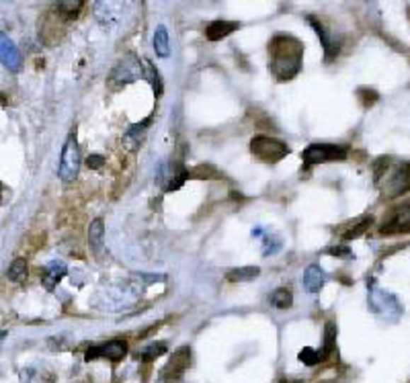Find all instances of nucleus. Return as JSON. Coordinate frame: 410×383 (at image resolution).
<instances>
[{
	"label": "nucleus",
	"instance_id": "32",
	"mask_svg": "<svg viewBox=\"0 0 410 383\" xmlns=\"http://www.w3.org/2000/svg\"><path fill=\"white\" fill-rule=\"evenodd\" d=\"M326 254H331V256H338V258H351V250L343 248V246H332V248L326 250Z\"/></svg>",
	"mask_w": 410,
	"mask_h": 383
},
{
	"label": "nucleus",
	"instance_id": "24",
	"mask_svg": "<svg viewBox=\"0 0 410 383\" xmlns=\"http://www.w3.org/2000/svg\"><path fill=\"white\" fill-rule=\"evenodd\" d=\"M166 353V343H152V345L142 346V350L137 353V357L146 363H152L154 359H158L160 355Z\"/></svg>",
	"mask_w": 410,
	"mask_h": 383
},
{
	"label": "nucleus",
	"instance_id": "3",
	"mask_svg": "<svg viewBox=\"0 0 410 383\" xmlns=\"http://www.w3.org/2000/svg\"><path fill=\"white\" fill-rule=\"evenodd\" d=\"M251 152L263 160V162H269V164H275L279 160H283L287 154H290V148L287 144L275 139V137H267V135H256L251 142Z\"/></svg>",
	"mask_w": 410,
	"mask_h": 383
},
{
	"label": "nucleus",
	"instance_id": "38",
	"mask_svg": "<svg viewBox=\"0 0 410 383\" xmlns=\"http://www.w3.org/2000/svg\"><path fill=\"white\" fill-rule=\"evenodd\" d=\"M409 17H410V6H409Z\"/></svg>",
	"mask_w": 410,
	"mask_h": 383
},
{
	"label": "nucleus",
	"instance_id": "8",
	"mask_svg": "<svg viewBox=\"0 0 410 383\" xmlns=\"http://www.w3.org/2000/svg\"><path fill=\"white\" fill-rule=\"evenodd\" d=\"M410 231V201L402 203L388 213V219L382 224L380 234L382 236H392V234H404Z\"/></svg>",
	"mask_w": 410,
	"mask_h": 383
},
{
	"label": "nucleus",
	"instance_id": "29",
	"mask_svg": "<svg viewBox=\"0 0 410 383\" xmlns=\"http://www.w3.org/2000/svg\"><path fill=\"white\" fill-rule=\"evenodd\" d=\"M388 162H390V158H386V156H382V158H377L373 162V178H375V183L382 178V174L388 171Z\"/></svg>",
	"mask_w": 410,
	"mask_h": 383
},
{
	"label": "nucleus",
	"instance_id": "7",
	"mask_svg": "<svg viewBox=\"0 0 410 383\" xmlns=\"http://www.w3.org/2000/svg\"><path fill=\"white\" fill-rule=\"evenodd\" d=\"M410 191V162H402L398 164L390 176L386 178V185H384V195L388 199H396L400 195Z\"/></svg>",
	"mask_w": 410,
	"mask_h": 383
},
{
	"label": "nucleus",
	"instance_id": "20",
	"mask_svg": "<svg viewBox=\"0 0 410 383\" xmlns=\"http://www.w3.org/2000/svg\"><path fill=\"white\" fill-rule=\"evenodd\" d=\"M148 125H150V119H146L144 123L132 125V127L127 130V134H125V146H127L130 150H136L137 146H139V142H142L144 132H146V127H148Z\"/></svg>",
	"mask_w": 410,
	"mask_h": 383
},
{
	"label": "nucleus",
	"instance_id": "12",
	"mask_svg": "<svg viewBox=\"0 0 410 383\" xmlns=\"http://www.w3.org/2000/svg\"><path fill=\"white\" fill-rule=\"evenodd\" d=\"M0 62H2L11 72H17L21 68L19 50H17V45L6 38L2 31H0Z\"/></svg>",
	"mask_w": 410,
	"mask_h": 383
},
{
	"label": "nucleus",
	"instance_id": "6",
	"mask_svg": "<svg viewBox=\"0 0 410 383\" xmlns=\"http://www.w3.org/2000/svg\"><path fill=\"white\" fill-rule=\"evenodd\" d=\"M189 363H191V348H189V346H181L178 350L173 353L171 361L164 365V369H162V373H160L162 382L173 383L183 379L185 371L189 369Z\"/></svg>",
	"mask_w": 410,
	"mask_h": 383
},
{
	"label": "nucleus",
	"instance_id": "4",
	"mask_svg": "<svg viewBox=\"0 0 410 383\" xmlns=\"http://www.w3.org/2000/svg\"><path fill=\"white\" fill-rule=\"evenodd\" d=\"M349 156V148L347 146H334V144H312L308 146L302 160L304 166H316L322 162H332V160H345Z\"/></svg>",
	"mask_w": 410,
	"mask_h": 383
},
{
	"label": "nucleus",
	"instance_id": "10",
	"mask_svg": "<svg viewBox=\"0 0 410 383\" xmlns=\"http://www.w3.org/2000/svg\"><path fill=\"white\" fill-rule=\"evenodd\" d=\"M125 353H127V343L115 338V341H109V343H103V345H93L86 350L84 359H86V361H93V359H97V357H105V359L118 363V361L123 359Z\"/></svg>",
	"mask_w": 410,
	"mask_h": 383
},
{
	"label": "nucleus",
	"instance_id": "22",
	"mask_svg": "<svg viewBox=\"0 0 410 383\" xmlns=\"http://www.w3.org/2000/svg\"><path fill=\"white\" fill-rule=\"evenodd\" d=\"M27 275H29V270H27V261H25V258H15L13 265L6 270V277H8L11 281H15V283L27 281Z\"/></svg>",
	"mask_w": 410,
	"mask_h": 383
},
{
	"label": "nucleus",
	"instance_id": "15",
	"mask_svg": "<svg viewBox=\"0 0 410 383\" xmlns=\"http://www.w3.org/2000/svg\"><path fill=\"white\" fill-rule=\"evenodd\" d=\"M324 283H326V275H324V270L318 265H310V267L306 268V273H304V289L308 293H318L320 289L324 287Z\"/></svg>",
	"mask_w": 410,
	"mask_h": 383
},
{
	"label": "nucleus",
	"instance_id": "26",
	"mask_svg": "<svg viewBox=\"0 0 410 383\" xmlns=\"http://www.w3.org/2000/svg\"><path fill=\"white\" fill-rule=\"evenodd\" d=\"M371 222H373V217L371 215H365V217H361V219H357V224L351 226L349 230L343 234V238L345 240H355V238H359V236H363L365 231L370 230Z\"/></svg>",
	"mask_w": 410,
	"mask_h": 383
},
{
	"label": "nucleus",
	"instance_id": "33",
	"mask_svg": "<svg viewBox=\"0 0 410 383\" xmlns=\"http://www.w3.org/2000/svg\"><path fill=\"white\" fill-rule=\"evenodd\" d=\"M86 164H89V168H101L103 164H105V158L103 156H98V154H91L89 156V160H86Z\"/></svg>",
	"mask_w": 410,
	"mask_h": 383
},
{
	"label": "nucleus",
	"instance_id": "36",
	"mask_svg": "<svg viewBox=\"0 0 410 383\" xmlns=\"http://www.w3.org/2000/svg\"><path fill=\"white\" fill-rule=\"evenodd\" d=\"M281 383H302V382H293V379H287V377H283V379H281Z\"/></svg>",
	"mask_w": 410,
	"mask_h": 383
},
{
	"label": "nucleus",
	"instance_id": "18",
	"mask_svg": "<svg viewBox=\"0 0 410 383\" xmlns=\"http://www.w3.org/2000/svg\"><path fill=\"white\" fill-rule=\"evenodd\" d=\"M258 267H240L228 270L226 279L232 281V283H246V281H253L254 277H258Z\"/></svg>",
	"mask_w": 410,
	"mask_h": 383
},
{
	"label": "nucleus",
	"instance_id": "14",
	"mask_svg": "<svg viewBox=\"0 0 410 383\" xmlns=\"http://www.w3.org/2000/svg\"><path fill=\"white\" fill-rule=\"evenodd\" d=\"M310 25L314 27V31L318 33V39L322 41V47H324V56H326V59H332L336 54H338V41L332 38L331 33L324 29V25L320 23L318 19H314V17H310Z\"/></svg>",
	"mask_w": 410,
	"mask_h": 383
},
{
	"label": "nucleus",
	"instance_id": "2",
	"mask_svg": "<svg viewBox=\"0 0 410 383\" xmlns=\"http://www.w3.org/2000/svg\"><path fill=\"white\" fill-rule=\"evenodd\" d=\"M80 171V150L79 139H76V127L70 132L64 148H62V156H59V168L58 176L64 183H74Z\"/></svg>",
	"mask_w": 410,
	"mask_h": 383
},
{
	"label": "nucleus",
	"instance_id": "11",
	"mask_svg": "<svg viewBox=\"0 0 410 383\" xmlns=\"http://www.w3.org/2000/svg\"><path fill=\"white\" fill-rule=\"evenodd\" d=\"M40 273H41V283H43V287L47 289V291H54L59 281L66 277L68 267H66L64 263H59V261H52V263L43 265V267L40 268Z\"/></svg>",
	"mask_w": 410,
	"mask_h": 383
},
{
	"label": "nucleus",
	"instance_id": "27",
	"mask_svg": "<svg viewBox=\"0 0 410 383\" xmlns=\"http://www.w3.org/2000/svg\"><path fill=\"white\" fill-rule=\"evenodd\" d=\"M297 357H300L302 363L308 365V367H314V365L320 363V355H318V350H314V348H304Z\"/></svg>",
	"mask_w": 410,
	"mask_h": 383
},
{
	"label": "nucleus",
	"instance_id": "19",
	"mask_svg": "<svg viewBox=\"0 0 410 383\" xmlns=\"http://www.w3.org/2000/svg\"><path fill=\"white\" fill-rule=\"evenodd\" d=\"M154 52H156L160 58H169L171 54V47H169V31L164 25H158L156 31H154Z\"/></svg>",
	"mask_w": 410,
	"mask_h": 383
},
{
	"label": "nucleus",
	"instance_id": "35",
	"mask_svg": "<svg viewBox=\"0 0 410 383\" xmlns=\"http://www.w3.org/2000/svg\"><path fill=\"white\" fill-rule=\"evenodd\" d=\"M2 197H4V185L0 183V203H2Z\"/></svg>",
	"mask_w": 410,
	"mask_h": 383
},
{
	"label": "nucleus",
	"instance_id": "31",
	"mask_svg": "<svg viewBox=\"0 0 410 383\" xmlns=\"http://www.w3.org/2000/svg\"><path fill=\"white\" fill-rule=\"evenodd\" d=\"M281 246V240L279 238H271V236H265V250H263V254L265 256H269V254H275L277 250Z\"/></svg>",
	"mask_w": 410,
	"mask_h": 383
},
{
	"label": "nucleus",
	"instance_id": "1",
	"mask_svg": "<svg viewBox=\"0 0 410 383\" xmlns=\"http://www.w3.org/2000/svg\"><path fill=\"white\" fill-rule=\"evenodd\" d=\"M269 68L279 80H292L300 68L304 58V43L293 35L279 33L269 43Z\"/></svg>",
	"mask_w": 410,
	"mask_h": 383
},
{
	"label": "nucleus",
	"instance_id": "25",
	"mask_svg": "<svg viewBox=\"0 0 410 383\" xmlns=\"http://www.w3.org/2000/svg\"><path fill=\"white\" fill-rule=\"evenodd\" d=\"M292 304H293V295L290 289L279 287V289H275L273 293H271V306L277 307V309H287V307H292Z\"/></svg>",
	"mask_w": 410,
	"mask_h": 383
},
{
	"label": "nucleus",
	"instance_id": "23",
	"mask_svg": "<svg viewBox=\"0 0 410 383\" xmlns=\"http://www.w3.org/2000/svg\"><path fill=\"white\" fill-rule=\"evenodd\" d=\"M334 345H336V324H334V322H326V328H324V346H322V350L318 353V355H320V361H324V359L331 355Z\"/></svg>",
	"mask_w": 410,
	"mask_h": 383
},
{
	"label": "nucleus",
	"instance_id": "21",
	"mask_svg": "<svg viewBox=\"0 0 410 383\" xmlns=\"http://www.w3.org/2000/svg\"><path fill=\"white\" fill-rule=\"evenodd\" d=\"M82 2H59V4H54L52 6V11L59 15L64 21H70L74 19L76 15H79L80 11H82Z\"/></svg>",
	"mask_w": 410,
	"mask_h": 383
},
{
	"label": "nucleus",
	"instance_id": "34",
	"mask_svg": "<svg viewBox=\"0 0 410 383\" xmlns=\"http://www.w3.org/2000/svg\"><path fill=\"white\" fill-rule=\"evenodd\" d=\"M359 96H363V98H365V101H363V105H365V107H370V105H373V103L377 101V93H373V91H368V88L359 91Z\"/></svg>",
	"mask_w": 410,
	"mask_h": 383
},
{
	"label": "nucleus",
	"instance_id": "37",
	"mask_svg": "<svg viewBox=\"0 0 410 383\" xmlns=\"http://www.w3.org/2000/svg\"><path fill=\"white\" fill-rule=\"evenodd\" d=\"M0 101H4V96H2V95H0Z\"/></svg>",
	"mask_w": 410,
	"mask_h": 383
},
{
	"label": "nucleus",
	"instance_id": "28",
	"mask_svg": "<svg viewBox=\"0 0 410 383\" xmlns=\"http://www.w3.org/2000/svg\"><path fill=\"white\" fill-rule=\"evenodd\" d=\"M146 74H148V78H150V82H152V88H154V93H156V96L162 93V80H160V76H158L156 68H152V64L150 62H146Z\"/></svg>",
	"mask_w": 410,
	"mask_h": 383
},
{
	"label": "nucleus",
	"instance_id": "5",
	"mask_svg": "<svg viewBox=\"0 0 410 383\" xmlns=\"http://www.w3.org/2000/svg\"><path fill=\"white\" fill-rule=\"evenodd\" d=\"M142 66H139V59L134 56V54H127L123 59H119L118 64H115V68H113V72H111V76H109V82L111 84H132V82H136L137 78H142Z\"/></svg>",
	"mask_w": 410,
	"mask_h": 383
},
{
	"label": "nucleus",
	"instance_id": "17",
	"mask_svg": "<svg viewBox=\"0 0 410 383\" xmlns=\"http://www.w3.org/2000/svg\"><path fill=\"white\" fill-rule=\"evenodd\" d=\"M103 242H105V222H103V217H97V219L91 222V228H89V244H91V250H93L95 254H101Z\"/></svg>",
	"mask_w": 410,
	"mask_h": 383
},
{
	"label": "nucleus",
	"instance_id": "13",
	"mask_svg": "<svg viewBox=\"0 0 410 383\" xmlns=\"http://www.w3.org/2000/svg\"><path fill=\"white\" fill-rule=\"evenodd\" d=\"M238 27H240V23H236V21L215 19L207 25V29H205V38L210 39V41H220V39L228 38L230 33H234Z\"/></svg>",
	"mask_w": 410,
	"mask_h": 383
},
{
	"label": "nucleus",
	"instance_id": "30",
	"mask_svg": "<svg viewBox=\"0 0 410 383\" xmlns=\"http://www.w3.org/2000/svg\"><path fill=\"white\" fill-rule=\"evenodd\" d=\"M189 176H195V178H217V176H220V173H215L214 166H210V164H201L195 173L193 174L189 173Z\"/></svg>",
	"mask_w": 410,
	"mask_h": 383
},
{
	"label": "nucleus",
	"instance_id": "16",
	"mask_svg": "<svg viewBox=\"0 0 410 383\" xmlns=\"http://www.w3.org/2000/svg\"><path fill=\"white\" fill-rule=\"evenodd\" d=\"M21 383H58L56 375L43 367H27L21 371Z\"/></svg>",
	"mask_w": 410,
	"mask_h": 383
},
{
	"label": "nucleus",
	"instance_id": "9",
	"mask_svg": "<svg viewBox=\"0 0 410 383\" xmlns=\"http://www.w3.org/2000/svg\"><path fill=\"white\" fill-rule=\"evenodd\" d=\"M370 304L371 309H373L375 314L384 316V318L396 320V318L402 314V306L398 304V299H396L392 293H386V291H382V289H373V291H371Z\"/></svg>",
	"mask_w": 410,
	"mask_h": 383
}]
</instances>
